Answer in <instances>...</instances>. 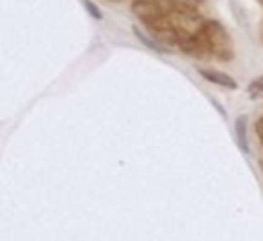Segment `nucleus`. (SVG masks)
Masks as SVG:
<instances>
[{"mask_svg": "<svg viewBox=\"0 0 263 241\" xmlns=\"http://www.w3.org/2000/svg\"><path fill=\"white\" fill-rule=\"evenodd\" d=\"M203 39L210 47V51L218 58V60H232L234 51H232V43L230 37L226 33V29L218 23V21H205V29H203Z\"/></svg>", "mask_w": 263, "mask_h": 241, "instance_id": "nucleus-1", "label": "nucleus"}, {"mask_svg": "<svg viewBox=\"0 0 263 241\" xmlns=\"http://www.w3.org/2000/svg\"><path fill=\"white\" fill-rule=\"evenodd\" d=\"M132 12H134L146 27L168 16L166 10H164L162 6H158L154 0H134V2H132Z\"/></svg>", "mask_w": 263, "mask_h": 241, "instance_id": "nucleus-2", "label": "nucleus"}, {"mask_svg": "<svg viewBox=\"0 0 263 241\" xmlns=\"http://www.w3.org/2000/svg\"><path fill=\"white\" fill-rule=\"evenodd\" d=\"M179 47H181V51H185L191 58H205L208 54H212L210 47H208V43H205V39H203V35H197V37H181Z\"/></svg>", "mask_w": 263, "mask_h": 241, "instance_id": "nucleus-3", "label": "nucleus"}, {"mask_svg": "<svg viewBox=\"0 0 263 241\" xmlns=\"http://www.w3.org/2000/svg\"><path fill=\"white\" fill-rule=\"evenodd\" d=\"M199 74H201V78H205V80L212 82V84H218V87H224V89H230V91H236V89H238V82H236L230 74H226V72L201 68Z\"/></svg>", "mask_w": 263, "mask_h": 241, "instance_id": "nucleus-4", "label": "nucleus"}, {"mask_svg": "<svg viewBox=\"0 0 263 241\" xmlns=\"http://www.w3.org/2000/svg\"><path fill=\"white\" fill-rule=\"evenodd\" d=\"M234 132H236V142L242 152H249V140H247V115H238L234 119Z\"/></svg>", "mask_w": 263, "mask_h": 241, "instance_id": "nucleus-5", "label": "nucleus"}, {"mask_svg": "<svg viewBox=\"0 0 263 241\" xmlns=\"http://www.w3.org/2000/svg\"><path fill=\"white\" fill-rule=\"evenodd\" d=\"M134 33H136V37H138L146 47H150V49H154V51H164V49H166V45H162L154 35H146L140 27H134Z\"/></svg>", "mask_w": 263, "mask_h": 241, "instance_id": "nucleus-6", "label": "nucleus"}, {"mask_svg": "<svg viewBox=\"0 0 263 241\" xmlns=\"http://www.w3.org/2000/svg\"><path fill=\"white\" fill-rule=\"evenodd\" d=\"M247 93H249L253 99H259V97H263V76H257V78H253V80L249 82V87H247Z\"/></svg>", "mask_w": 263, "mask_h": 241, "instance_id": "nucleus-7", "label": "nucleus"}, {"mask_svg": "<svg viewBox=\"0 0 263 241\" xmlns=\"http://www.w3.org/2000/svg\"><path fill=\"white\" fill-rule=\"evenodd\" d=\"M84 8H86V12H88L95 21H103V12H101V8H99L92 0H84Z\"/></svg>", "mask_w": 263, "mask_h": 241, "instance_id": "nucleus-8", "label": "nucleus"}, {"mask_svg": "<svg viewBox=\"0 0 263 241\" xmlns=\"http://www.w3.org/2000/svg\"><path fill=\"white\" fill-rule=\"evenodd\" d=\"M158 6H162L164 10H166V14H171L173 10H175V6H177V0H154Z\"/></svg>", "mask_w": 263, "mask_h": 241, "instance_id": "nucleus-9", "label": "nucleus"}, {"mask_svg": "<svg viewBox=\"0 0 263 241\" xmlns=\"http://www.w3.org/2000/svg\"><path fill=\"white\" fill-rule=\"evenodd\" d=\"M255 132H257L259 142H261V146H263V117H259V119L255 122Z\"/></svg>", "mask_w": 263, "mask_h": 241, "instance_id": "nucleus-10", "label": "nucleus"}, {"mask_svg": "<svg viewBox=\"0 0 263 241\" xmlns=\"http://www.w3.org/2000/svg\"><path fill=\"white\" fill-rule=\"evenodd\" d=\"M111 2H121V0H111Z\"/></svg>", "mask_w": 263, "mask_h": 241, "instance_id": "nucleus-11", "label": "nucleus"}, {"mask_svg": "<svg viewBox=\"0 0 263 241\" xmlns=\"http://www.w3.org/2000/svg\"><path fill=\"white\" fill-rule=\"evenodd\" d=\"M195 2H203V0H195Z\"/></svg>", "mask_w": 263, "mask_h": 241, "instance_id": "nucleus-12", "label": "nucleus"}, {"mask_svg": "<svg viewBox=\"0 0 263 241\" xmlns=\"http://www.w3.org/2000/svg\"><path fill=\"white\" fill-rule=\"evenodd\" d=\"M261 169H263V161H261Z\"/></svg>", "mask_w": 263, "mask_h": 241, "instance_id": "nucleus-13", "label": "nucleus"}, {"mask_svg": "<svg viewBox=\"0 0 263 241\" xmlns=\"http://www.w3.org/2000/svg\"><path fill=\"white\" fill-rule=\"evenodd\" d=\"M259 2H263V0H259Z\"/></svg>", "mask_w": 263, "mask_h": 241, "instance_id": "nucleus-14", "label": "nucleus"}]
</instances>
